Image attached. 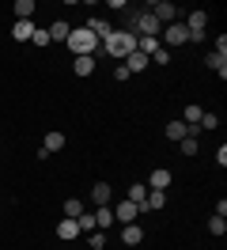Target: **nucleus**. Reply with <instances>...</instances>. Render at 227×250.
I'll list each match as a JSON object with an SVG mask.
<instances>
[{
  "label": "nucleus",
  "mask_w": 227,
  "mask_h": 250,
  "mask_svg": "<svg viewBox=\"0 0 227 250\" xmlns=\"http://www.w3.org/2000/svg\"><path fill=\"white\" fill-rule=\"evenodd\" d=\"M68 49H72L76 57H95V49H99V38H95L87 27H72V31H68Z\"/></svg>",
  "instance_id": "obj_1"
},
{
  "label": "nucleus",
  "mask_w": 227,
  "mask_h": 250,
  "mask_svg": "<svg viewBox=\"0 0 227 250\" xmlns=\"http://www.w3.org/2000/svg\"><path fill=\"white\" fill-rule=\"evenodd\" d=\"M103 49L110 53V57L125 61L129 53H136V34H129V31H114V34H110V38L103 42Z\"/></svg>",
  "instance_id": "obj_2"
},
{
  "label": "nucleus",
  "mask_w": 227,
  "mask_h": 250,
  "mask_svg": "<svg viewBox=\"0 0 227 250\" xmlns=\"http://www.w3.org/2000/svg\"><path fill=\"white\" fill-rule=\"evenodd\" d=\"M205 27H208V12L193 8L186 16V31H189V42H205Z\"/></svg>",
  "instance_id": "obj_3"
},
{
  "label": "nucleus",
  "mask_w": 227,
  "mask_h": 250,
  "mask_svg": "<svg viewBox=\"0 0 227 250\" xmlns=\"http://www.w3.org/2000/svg\"><path fill=\"white\" fill-rule=\"evenodd\" d=\"M129 19H133V27H136V38H159V23H155L151 12H136Z\"/></svg>",
  "instance_id": "obj_4"
},
{
  "label": "nucleus",
  "mask_w": 227,
  "mask_h": 250,
  "mask_svg": "<svg viewBox=\"0 0 227 250\" xmlns=\"http://www.w3.org/2000/svg\"><path fill=\"white\" fill-rule=\"evenodd\" d=\"M148 12L155 16V23H166V27H170L174 16H178V8H174L170 0H155V4H148Z\"/></svg>",
  "instance_id": "obj_5"
},
{
  "label": "nucleus",
  "mask_w": 227,
  "mask_h": 250,
  "mask_svg": "<svg viewBox=\"0 0 227 250\" xmlns=\"http://www.w3.org/2000/svg\"><path fill=\"white\" fill-rule=\"evenodd\" d=\"M163 42H166V46H186V42H189L186 23H170V27L163 31ZM166 46H163V49H166Z\"/></svg>",
  "instance_id": "obj_6"
},
{
  "label": "nucleus",
  "mask_w": 227,
  "mask_h": 250,
  "mask_svg": "<svg viewBox=\"0 0 227 250\" xmlns=\"http://www.w3.org/2000/svg\"><path fill=\"white\" fill-rule=\"evenodd\" d=\"M136 216H140V208H136L133 201H118L114 205V220H121V224H133Z\"/></svg>",
  "instance_id": "obj_7"
},
{
  "label": "nucleus",
  "mask_w": 227,
  "mask_h": 250,
  "mask_svg": "<svg viewBox=\"0 0 227 250\" xmlns=\"http://www.w3.org/2000/svg\"><path fill=\"white\" fill-rule=\"evenodd\" d=\"M170 182H174V174L166 171V167H155V171L148 174V189H166Z\"/></svg>",
  "instance_id": "obj_8"
},
{
  "label": "nucleus",
  "mask_w": 227,
  "mask_h": 250,
  "mask_svg": "<svg viewBox=\"0 0 227 250\" xmlns=\"http://www.w3.org/2000/svg\"><path fill=\"white\" fill-rule=\"evenodd\" d=\"M121 243H125V247H140V243H144V228H140V224H125V228H121Z\"/></svg>",
  "instance_id": "obj_9"
},
{
  "label": "nucleus",
  "mask_w": 227,
  "mask_h": 250,
  "mask_svg": "<svg viewBox=\"0 0 227 250\" xmlns=\"http://www.w3.org/2000/svg\"><path fill=\"white\" fill-rule=\"evenodd\" d=\"M34 31H38V27H34L30 19H15V27H12V38H15V42H30V38H34Z\"/></svg>",
  "instance_id": "obj_10"
},
{
  "label": "nucleus",
  "mask_w": 227,
  "mask_h": 250,
  "mask_svg": "<svg viewBox=\"0 0 227 250\" xmlns=\"http://www.w3.org/2000/svg\"><path fill=\"white\" fill-rule=\"evenodd\" d=\"M83 27H87V31L95 34V38H103V42H106V38H110V34H114V27H110L106 19H99V16H91L87 23H83Z\"/></svg>",
  "instance_id": "obj_11"
},
{
  "label": "nucleus",
  "mask_w": 227,
  "mask_h": 250,
  "mask_svg": "<svg viewBox=\"0 0 227 250\" xmlns=\"http://www.w3.org/2000/svg\"><path fill=\"white\" fill-rule=\"evenodd\" d=\"M64 133H57V129H49V133H45V144H42V152L45 156H53V152H61V148H64Z\"/></svg>",
  "instance_id": "obj_12"
},
{
  "label": "nucleus",
  "mask_w": 227,
  "mask_h": 250,
  "mask_svg": "<svg viewBox=\"0 0 227 250\" xmlns=\"http://www.w3.org/2000/svg\"><path fill=\"white\" fill-rule=\"evenodd\" d=\"M68 31H72V27H68V23H64V19H57V23H49V42H68Z\"/></svg>",
  "instance_id": "obj_13"
},
{
  "label": "nucleus",
  "mask_w": 227,
  "mask_h": 250,
  "mask_svg": "<svg viewBox=\"0 0 227 250\" xmlns=\"http://www.w3.org/2000/svg\"><path fill=\"white\" fill-rule=\"evenodd\" d=\"M121 64H125V68H129V76H133V72H144V68H148L151 61L144 57V53H129V57H125Z\"/></svg>",
  "instance_id": "obj_14"
},
{
  "label": "nucleus",
  "mask_w": 227,
  "mask_h": 250,
  "mask_svg": "<svg viewBox=\"0 0 227 250\" xmlns=\"http://www.w3.org/2000/svg\"><path fill=\"white\" fill-rule=\"evenodd\" d=\"M57 235L64 239V243H72V239H80V224H76V220H61V224H57Z\"/></svg>",
  "instance_id": "obj_15"
},
{
  "label": "nucleus",
  "mask_w": 227,
  "mask_h": 250,
  "mask_svg": "<svg viewBox=\"0 0 227 250\" xmlns=\"http://www.w3.org/2000/svg\"><path fill=\"white\" fill-rule=\"evenodd\" d=\"M110 193H114V189L106 186V182H95V186H91V201L103 208V205H110Z\"/></svg>",
  "instance_id": "obj_16"
},
{
  "label": "nucleus",
  "mask_w": 227,
  "mask_h": 250,
  "mask_svg": "<svg viewBox=\"0 0 227 250\" xmlns=\"http://www.w3.org/2000/svg\"><path fill=\"white\" fill-rule=\"evenodd\" d=\"M125 201H133L140 212H148V208H144V201H148V186H129V197H125Z\"/></svg>",
  "instance_id": "obj_17"
},
{
  "label": "nucleus",
  "mask_w": 227,
  "mask_h": 250,
  "mask_svg": "<svg viewBox=\"0 0 227 250\" xmlns=\"http://www.w3.org/2000/svg\"><path fill=\"white\" fill-rule=\"evenodd\" d=\"M163 205H166V193H163V189H148V201H144V208H148V212H159Z\"/></svg>",
  "instance_id": "obj_18"
},
{
  "label": "nucleus",
  "mask_w": 227,
  "mask_h": 250,
  "mask_svg": "<svg viewBox=\"0 0 227 250\" xmlns=\"http://www.w3.org/2000/svg\"><path fill=\"white\" fill-rule=\"evenodd\" d=\"M205 64H208V68H212L220 80L227 76V57H220V53H208V57H205Z\"/></svg>",
  "instance_id": "obj_19"
},
{
  "label": "nucleus",
  "mask_w": 227,
  "mask_h": 250,
  "mask_svg": "<svg viewBox=\"0 0 227 250\" xmlns=\"http://www.w3.org/2000/svg\"><path fill=\"white\" fill-rule=\"evenodd\" d=\"M72 72H76V76H91V72H95V57H76Z\"/></svg>",
  "instance_id": "obj_20"
},
{
  "label": "nucleus",
  "mask_w": 227,
  "mask_h": 250,
  "mask_svg": "<svg viewBox=\"0 0 227 250\" xmlns=\"http://www.w3.org/2000/svg\"><path fill=\"white\" fill-rule=\"evenodd\" d=\"M83 216V201H80V197H68V201H64V220H80Z\"/></svg>",
  "instance_id": "obj_21"
},
{
  "label": "nucleus",
  "mask_w": 227,
  "mask_h": 250,
  "mask_svg": "<svg viewBox=\"0 0 227 250\" xmlns=\"http://www.w3.org/2000/svg\"><path fill=\"white\" fill-rule=\"evenodd\" d=\"M34 8H38L34 0H15V19H30V16H34Z\"/></svg>",
  "instance_id": "obj_22"
},
{
  "label": "nucleus",
  "mask_w": 227,
  "mask_h": 250,
  "mask_svg": "<svg viewBox=\"0 0 227 250\" xmlns=\"http://www.w3.org/2000/svg\"><path fill=\"white\" fill-rule=\"evenodd\" d=\"M110 224H114V208H99V212H95V228H99V231H103V228H110Z\"/></svg>",
  "instance_id": "obj_23"
},
{
  "label": "nucleus",
  "mask_w": 227,
  "mask_h": 250,
  "mask_svg": "<svg viewBox=\"0 0 227 250\" xmlns=\"http://www.w3.org/2000/svg\"><path fill=\"white\" fill-rule=\"evenodd\" d=\"M201 114H205V110L189 103V106H186V114H182V122H186V125H201Z\"/></svg>",
  "instance_id": "obj_24"
},
{
  "label": "nucleus",
  "mask_w": 227,
  "mask_h": 250,
  "mask_svg": "<svg viewBox=\"0 0 227 250\" xmlns=\"http://www.w3.org/2000/svg\"><path fill=\"white\" fill-rule=\"evenodd\" d=\"M148 61H151V64H170V49H163V46H159V49H155V53L148 57Z\"/></svg>",
  "instance_id": "obj_25"
},
{
  "label": "nucleus",
  "mask_w": 227,
  "mask_h": 250,
  "mask_svg": "<svg viewBox=\"0 0 227 250\" xmlns=\"http://www.w3.org/2000/svg\"><path fill=\"white\" fill-rule=\"evenodd\" d=\"M208 231H212V235H224V231H227V220H224V216H212V220H208Z\"/></svg>",
  "instance_id": "obj_26"
},
{
  "label": "nucleus",
  "mask_w": 227,
  "mask_h": 250,
  "mask_svg": "<svg viewBox=\"0 0 227 250\" xmlns=\"http://www.w3.org/2000/svg\"><path fill=\"white\" fill-rule=\"evenodd\" d=\"M178 144H182V156H186V159L197 156V141H193V137H186V141H178Z\"/></svg>",
  "instance_id": "obj_27"
},
{
  "label": "nucleus",
  "mask_w": 227,
  "mask_h": 250,
  "mask_svg": "<svg viewBox=\"0 0 227 250\" xmlns=\"http://www.w3.org/2000/svg\"><path fill=\"white\" fill-rule=\"evenodd\" d=\"M87 243H91V250H103V247H106L103 231H91V235H87Z\"/></svg>",
  "instance_id": "obj_28"
},
{
  "label": "nucleus",
  "mask_w": 227,
  "mask_h": 250,
  "mask_svg": "<svg viewBox=\"0 0 227 250\" xmlns=\"http://www.w3.org/2000/svg\"><path fill=\"white\" fill-rule=\"evenodd\" d=\"M216 125H220L216 114H201V129H216Z\"/></svg>",
  "instance_id": "obj_29"
},
{
  "label": "nucleus",
  "mask_w": 227,
  "mask_h": 250,
  "mask_svg": "<svg viewBox=\"0 0 227 250\" xmlns=\"http://www.w3.org/2000/svg\"><path fill=\"white\" fill-rule=\"evenodd\" d=\"M30 42L42 49V46H49V34H45V31H34V38H30Z\"/></svg>",
  "instance_id": "obj_30"
},
{
  "label": "nucleus",
  "mask_w": 227,
  "mask_h": 250,
  "mask_svg": "<svg viewBox=\"0 0 227 250\" xmlns=\"http://www.w3.org/2000/svg\"><path fill=\"white\" fill-rule=\"evenodd\" d=\"M212 53H220V57H227V38H224V34L216 38V49H212Z\"/></svg>",
  "instance_id": "obj_31"
}]
</instances>
